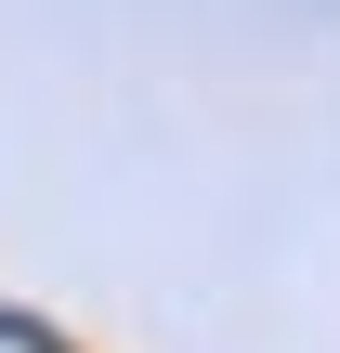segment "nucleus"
I'll list each match as a JSON object with an SVG mask.
<instances>
[{
  "instance_id": "obj_1",
  "label": "nucleus",
  "mask_w": 340,
  "mask_h": 353,
  "mask_svg": "<svg viewBox=\"0 0 340 353\" xmlns=\"http://www.w3.org/2000/svg\"><path fill=\"white\" fill-rule=\"evenodd\" d=\"M0 353H66V341H52L39 314H0Z\"/></svg>"
}]
</instances>
